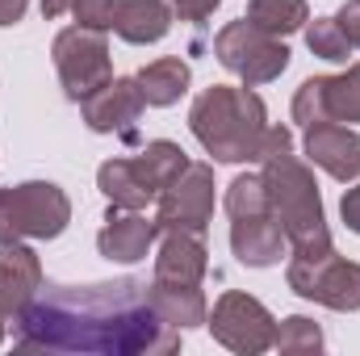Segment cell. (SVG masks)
Masks as SVG:
<instances>
[{"instance_id": "cell-12", "label": "cell", "mask_w": 360, "mask_h": 356, "mask_svg": "<svg viewBox=\"0 0 360 356\" xmlns=\"http://www.w3.org/2000/svg\"><path fill=\"white\" fill-rule=\"evenodd\" d=\"M293 122H360V63L344 76H314L293 96Z\"/></svg>"}, {"instance_id": "cell-14", "label": "cell", "mask_w": 360, "mask_h": 356, "mask_svg": "<svg viewBox=\"0 0 360 356\" xmlns=\"http://www.w3.org/2000/svg\"><path fill=\"white\" fill-rule=\"evenodd\" d=\"M306 155L331 172L335 180H356L360 177V134L340 126V122H314L306 126Z\"/></svg>"}, {"instance_id": "cell-5", "label": "cell", "mask_w": 360, "mask_h": 356, "mask_svg": "<svg viewBox=\"0 0 360 356\" xmlns=\"http://www.w3.org/2000/svg\"><path fill=\"white\" fill-rule=\"evenodd\" d=\"M72 222V201L59 184L30 180L17 189H0V243L21 239H55Z\"/></svg>"}, {"instance_id": "cell-3", "label": "cell", "mask_w": 360, "mask_h": 356, "mask_svg": "<svg viewBox=\"0 0 360 356\" xmlns=\"http://www.w3.org/2000/svg\"><path fill=\"white\" fill-rule=\"evenodd\" d=\"M260 177H264V193H269V210L281 222L293 256H327L331 252V231H327V218H323L314 177L289 151L264 160Z\"/></svg>"}, {"instance_id": "cell-2", "label": "cell", "mask_w": 360, "mask_h": 356, "mask_svg": "<svg viewBox=\"0 0 360 356\" xmlns=\"http://www.w3.org/2000/svg\"><path fill=\"white\" fill-rule=\"evenodd\" d=\"M188 126L218 164H264L293 147L285 126L264 122V101L248 89H205L193 101Z\"/></svg>"}, {"instance_id": "cell-21", "label": "cell", "mask_w": 360, "mask_h": 356, "mask_svg": "<svg viewBox=\"0 0 360 356\" xmlns=\"http://www.w3.org/2000/svg\"><path fill=\"white\" fill-rule=\"evenodd\" d=\"M248 21L276 34V38H285V34H293L310 21V8H306V0H252Z\"/></svg>"}, {"instance_id": "cell-24", "label": "cell", "mask_w": 360, "mask_h": 356, "mask_svg": "<svg viewBox=\"0 0 360 356\" xmlns=\"http://www.w3.org/2000/svg\"><path fill=\"white\" fill-rule=\"evenodd\" d=\"M272 348H281V352H319V348H323V331H319L310 319L293 314V319H285V323L276 327Z\"/></svg>"}, {"instance_id": "cell-10", "label": "cell", "mask_w": 360, "mask_h": 356, "mask_svg": "<svg viewBox=\"0 0 360 356\" xmlns=\"http://www.w3.org/2000/svg\"><path fill=\"white\" fill-rule=\"evenodd\" d=\"M210 331L231 352L256 356V352H264V348H272L276 319H272L256 298H248V293H222L218 306H214V314H210Z\"/></svg>"}, {"instance_id": "cell-19", "label": "cell", "mask_w": 360, "mask_h": 356, "mask_svg": "<svg viewBox=\"0 0 360 356\" xmlns=\"http://www.w3.org/2000/svg\"><path fill=\"white\" fill-rule=\"evenodd\" d=\"M151 298L160 306V314L172 323V327H197L205 323V298H201V285H164L151 276Z\"/></svg>"}, {"instance_id": "cell-28", "label": "cell", "mask_w": 360, "mask_h": 356, "mask_svg": "<svg viewBox=\"0 0 360 356\" xmlns=\"http://www.w3.org/2000/svg\"><path fill=\"white\" fill-rule=\"evenodd\" d=\"M76 0H42V17H59V13H68Z\"/></svg>"}, {"instance_id": "cell-11", "label": "cell", "mask_w": 360, "mask_h": 356, "mask_svg": "<svg viewBox=\"0 0 360 356\" xmlns=\"http://www.w3.org/2000/svg\"><path fill=\"white\" fill-rule=\"evenodd\" d=\"M214 214V172L205 164H188L164 193H160V231H188L201 235Z\"/></svg>"}, {"instance_id": "cell-6", "label": "cell", "mask_w": 360, "mask_h": 356, "mask_svg": "<svg viewBox=\"0 0 360 356\" xmlns=\"http://www.w3.org/2000/svg\"><path fill=\"white\" fill-rule=\"evenodd\" d=\"M214 55H218V63H222L226 72H235L248 89L269 84V80H276V76L289 68L285 42H281L276 34H269V30L252 25L248 17H243V21H231V25L214 38Z\"/></svg>"}, {"instance_id": "cell-15", "label": "cell", "mask_w": 360, "mask_h": 356, "mask_svg": "<svg viewBox=\"0 0 360 356\" xmlns=\"http://www.w3.org/2000/svg\"><path fill=\"white\" fill-rule=\"evenodd\" d=\"M84 105V122L96 134H109V130H130V122L143 113V89L139 80H109L105 89H96L92 96L80 101Z\"/></svg>"}, {"instance_id": "cell-25", "label": "cell", "mask_w": 360, "mask_h": 356, "mask_svg": "<svg viewBox=\"0 0 360 356\" xmlns=\"http://www.w3.org/2000/svg\"><path fill=\"white\" fill-rule=\"evenodd\" d=\"M218 4H222V0H172V8H176L184 21H193V25H201Z\"/></svg>"}, {"instance_id": "cell-16", "label": "cell", "mask_w": 360, "mask_h": 356, "mask_svg": "<svg viewBox=\"0 0 360 356\" xmlns=\"http://www.w3.org/2000/svg\"><path fill=\"white\" fill-rule=\"evenodd\" d=\"M42 285V265L25 243H0V310L21 314V306L38 293Z\"/></svg>"}, {"instance_id": "cell-1", "label": "cell", "mask_w": 360, "mask_h": 356, "mask_svg": "<svg viewBox=\"0 0 360 356\" xmlns=\"http://www.w3.org/2000/svg\"><path fill=\"white\" fill-rule=\"evenodd\" d=\"M21 348L42 352H92V356H151L176 352L180 327H172L151 281L117 276L96 285H38V293L13 319Z\"/></svg>"}, {"instance_id": "cell-7", "label": "cell", "mask_w": 360, "mask_h": 356, "mask_svg": "<svg viewBox=\"0 0 360 356\" xmlns=\"http://www.w3.org/2000/svg\"><path fill=\"white\" fill-rule=\"evenodd\" d=\"M76 21L89 30H113L117 38L147 46L160 42L172 25V8L164 0H76Z\"/></svg>"}, {"instance_id": "cell-9", "label": "cell", "mask_w": 360, "mask_h": 356, "mask_svg": "<svg viewBox=\"0 0 360 356\" xmlns=\"http://www.w3.org/2000/svg\"><path fill=\"white\" fill-rule=\"evenodd\" d=\"M289 289L323 302L331 310H360V265L327 256H293L289 260Z\"/></svg>"}, {"instance_id": "cell-20", "label": "cell", "mask_w": 360, "mask_h": 356, "mask_svg": "<svg viewBox=\"0 0 360 356\" xmlns=\"http://www.w3.org/2000/svg\"><path fill=\"white\" fill-rule=\"evenodd\" d=\"M139 89L147 105H172L180 101V92L188 89V63L180 59H155L139 72Z\"/></svg>"}, {"instance_id": "cell-8", "label": "cell", "mask_w": 360, "mask_h": 356, "mask_svg": "<svg viewBox=\"0 0 360 356\" xmlns=\"http://www.w3.org/2000/svg\"><path fill=\"white\" fill-rule=\"evenodd\" d=\"M55 68L59 80L72 101H84L96 89H105L113 80V63H109V46H105V30L89 25H72L55 38Z\"/></svg>"}, {"instance_id": "cell-29", "label": "cell", "mask_w": 360, "mask_h": 356, "mask_svg": "<svg viewBox=\"0 0 360 356\" xmlns=\"http://www.w3.org/2000/svg\"><path fill=\"white\" fill-rule=\"evenodd\" d=\"M4 319H8V314H4V310H0V340H4Z\"/></svg>"}, {"instance_id": "cell-27", "label": "cell", "mask_w": 360, "mask_h": 356, "mask_svg": "<svg viewBox=\"0 0 360 356\" xmlns=\"http://www.w3.org/2000/svg\"><path fill=\"white\" fill-rule=\"evenodd\" d=\"M340 214H344L348 231H356V235H360V184L344 193V201H340Z\"/></svg>"}, {"instance_id": "cell-4", "label": "cell", "mask_w": 360, "mask_h": 356, "mask_svg": "<svg viewBox=\"0 0 360 356\" xmlns=\"http://www.w3.org/2000/svg\"><path fill=\"white\" fill-rule=\"evenodd\" d=\"M184 168H188L184 151H180L176 143L160 139V143H147V147H143L139 155H130V160H109V164H101L96 184H101V193L109 197V205L143 210V205L155 201Z\"/></svg>"}, {"instance_id": "cell-13", "label": "cell", "mask_w": 360, "mask_h": 356, "mask_svg": "<svg viewBox=\"0 0 360 356\" xmlns=\"http://www.w3.org/2000/svg\"><path fill=\"white\" fill-rule=\"evenodd\" d=\"M160 235V222L155 218H143L134 210H122V205H109L105 214V227L96 235V248L105 260H117V265H134L147 256V248L155 243Z\"/></svg>"}, {"instance_id": "cell-18", "label": "cell", "mask_w": 360, "mask_h": 356, "mask_svg": "<svg viewBox=\"0 0 360 356\" xmlns=\"http://www.w3.org/2000/svg\"><path fill=\"white\" fill-rule=\"evenodd\" d=\"M205 276V248L188 231H168L155 256V281L164 285H201Z\"/></svg>"}, {"instance_id": "cell-26", "label": "cell", "mask_w": 360, "mask_h": 356, "mask_svg": "<svg viewBox=\"0 0 360 356\" xmlns=\"http://www.w3.org/2000/svg\"><path fill=\"white\" fill-rule=\"evenodd\" d=\"M335 21H340V30L348 34V42L360 46V0H348V4L340 8V17H335Z\"/></svg>"}, {"instance_id": "cell-17", "label": "cell", "mask_w": 360, "mask_h": 356, "mask_svg": "<svg viewBox=\"0 0 360 356\" xmlns=\"http://www.w3.org/2000/svg\"><path fill=\"white\" fill-rule=\"evenodd\" d=\"M285 231H281V222L269 214H252V218H231V248H235V256L243 260V265L252 268H269L281 260V252H285Z\"/></svg>"}, {"instance_id": "cell-22", "label": "cell", "mask_w": 360, "mask_h": 356, "mask_svg": "<svg viewBox=\"0 0 360 356\" xmlns=\"http://www.w3.org/2000/svg\"><path fill=\"white\" fill-rule=\"evenodd\" d=\"M226 214L231 218H252V214H269V193L264 177H235L226 189Z\"/></svg>"}, {"instance_id": "cell-23", "label": "cell", "mask_w": 360, "mask_h": 356, "mask_svg": "<svg viewBox=\"0 0 360 356\" xmlns=\"http://www.w3.org/2000/svg\"><path fill=\"white\" fill-rule=\"evenodd\" d=\"M306 42H310V51H314V55H323V59H331V63H348V55H352V42H348V34L340 30V21H335V17L314 21V25H310V34H306Z\"/></svg>"}]
</instances>
